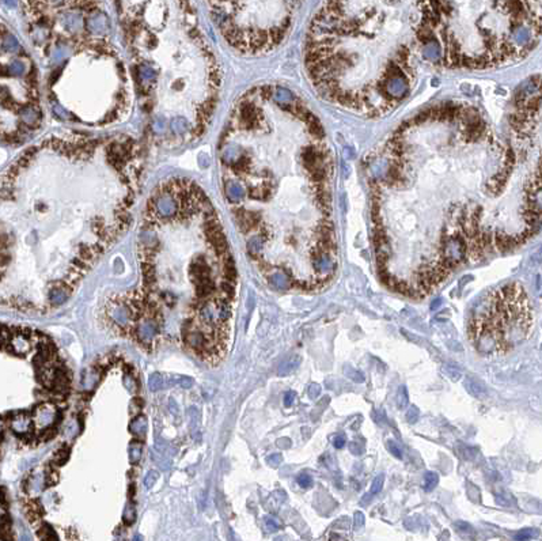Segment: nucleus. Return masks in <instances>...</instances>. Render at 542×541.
<instances>
[{"instance_id": "obj_39", "label": "nucleus", "mask_w": 542, "mask_h": 541, "mask_svg": "<svg viewBox=\"0 0 542 541\" xmlns=\"http://www.w3.org/2000/svg\"><path fill=\"white\" fill-rule=\"evenodd\" d=\"M294 401H295V392H287L284 395V404H285V407H291L294 404Z\"/></svg>"}, {"instance_id": "obj_30", "label": "nucleus", "mask_w": 542, "mask_h": 541, "mask_svg": "<svg viewBox=\"0 0 542 541\" xmlns=\"http://www.w3.org/2000/svg\"><path fill=\"white\" fill-rule=\"evenodd\" d=\"M158 479H159V472L158 471H150L145 475L144 480H143L145 488H152L158 481Z\"/></svg>"}, {"instance_id": "obj_32", "label": "nucleus", "mask_w": 542, "mask_h": 541, "mask_svg": "<svg viewBox=\"0 0 542 541\" xmlns=\"http://www.w3.org/2000/svg\"><path fill=\"white\" fill-rule=\"evenodd\" d=\"M345 374H347V377L353 379L355 382H363V381H364V375H363L360 372H358V370L352 369V367H349V369L345 367Z\"/></svg>"}, {"instance_id": "obj_28", "label": "nucleus", "mask_w": 542, "mask_h": 541, "mask_svg": "<svg viewBox=\"0 0 542 541\" xmlns=\"http://www.w3.org/2000/svg\"><path fill=\"white\" fill-rule=\"evenodd\" d=\"M397 404L400 408H403L409 404V396H408V390L405 386H400V389H398Z\"/></svg>"}, {"instance_id": "obj_9", "label": "nucleus", "mask_w": 542, "mask_h": 541, "mask_svg": "<svg viewBox=\"0 0 542 541\" xmlns=\"http://www.w3.org/2000/svg\"><path fill=\"white\" fill-rule=\"evenodd\" d=\"M291 1H211L209 13L221 36L246 55L268 53L290 32L294 10Z\"/></svg>"}, {"instance_id": "obj_12", "label": "nucleus", "mask_w": 542, "mask_h": 541, "mask_svg": "<svg viewBox=\"0 0 542 541\" xmlns=\"http://www.w3.org/2000/svg\"><path fill=\"white\" fill-rule=\"evenodd\" d=\"M107 317L119 328H128L133 321L131 309L126 306L125 302H113L107 306Z\"/></svg>"}, {"instance_id": "obj_26", "label": "nucleus", "mask_w": 542, "mask_h": 541, "mask_svg": "<svg viewBox=\"0 0 542 541\" xmlns=\"http://www.w3.org/2000/svg\"><path fill=\"white\" fill-rule=\"evenodd\" d=\"M439 476L435 472H427L424 476V490L432 491L438 485Z\"/></svg>"}, {"instance_id": "obj_41", "label": "nucleus", "mask_w": 542, "mask_h": 541, "mask_svg": "<svg viewBox=\"0 0 542 541\" xmlns=\"http://www.w3.org/2000/svg\"><path fill=\"white\" fill-rule=\"evenodd\" d=\"M265 522H266V528L269 529V530H276V529L279 528L278 522H276V520L275 518H272V517H268L266 520H265Z\"/></svg>"}, {"instance_id": "obj_44", "label": "nucleus", "mask_w": 542, "mask_h": 541, "mask_svg": "<svg viewBox=\"0 0 542 541\" xmlns=\"http://www.w3.org/2000/svg\"><path fill=\"white\" fill-rule=\"evenodd\" d=\"M320 392H321L320 385L313 384L311 386H310V397H311V398H315V397L320 395Z\"/></svg>"}, {"instance_id": "obj_31", "label": "nucleus", "mask_w": 542, "mask_h": 541, "mask_svg": "<svg viewBox=\"0 0 542 541\" xmlns=\"http://www.w3.org/2000/svg\"><path fill=\"white\" fill-rule=\"evenodd\" d=\"M122 518H124V521H125L126 523H132L133 521L136 520V510H135V506H133L132 503L126 504Z\"/></svg>"}, {"instance_id": "obj_10", "label": "nucleus", "mask_w": 542, "mask_h": 541, "mask_svg": "<svg viewBox=\"0 0 542 541\" xmlns=\"http://www.w3.org/2000/svg\"><path fill=\"white\" fill-rule=\"evenodd\" d=\"M57 420H59V409L55 404H40L33 411V428L40 431V433H45V431L51 430L52 427H55Z\"/></svg>"}, {"instance_id": "obj_14", "label": "nucleus", "mask_w": 542, "mask_h": 541, "mask_svg": "<svg viewBox=\"0 0 542 541\" xmlns=\"http://www.w3.org/2000/svg\"><path fill=\"white\" fill-rule=\"evenodd\" d=\"M32 339L29 337V334H26L25 332H20L17 331L13 334H10V339H8V348L11 350V353L18 355V356H25L27 354L32 351Z\"/></svg>"}, {"instance_id": "obj_17", "label": "nucleus", "mask_w": 542, "mask_h": 541, "mask_svg": "<svg viewBox=\"0 0 542 541\" xmlns=\"http://www.w3.org/2000/svg\"><path fill=\"white\" fill-rule=\"evenodd\" d=\"M147 428H148V422H147V417L144 415L135 416L131 424H129L131 434L135 435L138 439H144L145 434H147Z\"/></svg>"}, {"instance_id": "obj_46", "label": "nucleus", "mask_w": 542, "mask_h": 541, "mask_svg": "<svg viewBox=\"0 0 542 541\" xmlns=\"http://www.w3.org/2000/svg\"><path fill=\"white\" fill-rule=\"evenodd\" d=\"M133 541H143V539H141V536L138 535V536H135V537H133Z\"/></svg>"}, {"instance_id": "obj_22", "label": "nucleus", "mask_w": 542, "mask_h": 541, "mask_svg": "<svg viewBox=\"0 0 542 541\" xmlns=\"http://www.w3.org/2000/svg\"><path fill=\"white\" fill-rule=\"evenodd\" d=\"M128 453H129V461H131V464H138V462H139L140 458H141V453H143V446H141V443H140L139 440H133V442H131Z\"/></svg>"}, {"instance_id": "obj_18", "label": "nucleus", "mask_w": 542, "mask_h": 541, "mask_svg": "<svg viewBox=\"0 0 542 541\" xmlns=\"http://www.w3.org/2000/svg\"><path fill=\"white\" fill-rule=\"evenodd\" d=\"M79 431H80V423L76 417H70L67 422L64 423L63 437L65 439H75V437L79 434Z\"/></svg>"}, {"instance_id": "obj_3", "label": "nucleus", "mask_w": 542, "mask_h": 541, "mask_svg": "<svg viewBox=\"0 0 542 541\" xmlns=\"http://www.w3.org/2000/svg\"><path fill=\"white\" fill-rule=\"evenodd\" d=\"M419 3L333 1L315 14L304 64L328 101L367 116L389 113L409 94L420 45Z\"/></svg>"}, {"instance_id": "obj_25", "label": "nucleus", "mask_w": 542, "mask_h": 541, "mask_svg": "<svg viewBox=\"0 0 542 541\" xmlns=\"http://www.w3.org/2000/svg\"><path fill=\"white\" fill-rule=\"evenodd\" d=\"M124 386L126 388V390L129 392V393H132V395H135L136 392H138V389H139V384H138V381H136V378L133 377L131 373H126L125 375H124Z\"/></svg>"}, {"instance_id": "obj_33", "label": "nucleus", "mask_w": 542, "mask_h": 541, "mask_svg": "<svg viewBox=\"0 0 542 541\" xmlns=\"http://www.w3.org/2000/svg\"><path fill=\"white\" fill-rule=\"evenodd\" d=\"M298 484L301 485L302 488H310L313 485V479L310 478L307 473H302L298 476Z\"/></svg>"}, {"instance_id": "obj_37", "label": "nucleus", "mask_w": 542, "mask_h": 541, "mask_svg": "<svg viewBox=\"0 0 542 541\" xmlns=\"http://www.w3.org/2000/svg\"><path fill=\"white\" fill-rule=\"evenodd\" d=\"M283 462V457H281V454H272V456H269L268 457V464L271 466H279L280 464Z\"/></svg>"}, {"instance_id": "obj_43", "label": "nucleus", "mask_w": 542, "mask_h": 541, "mask_svg": "<svg viewBox=\"0 0 542 541\" xmlns=\"http://www.w3.org/2000/svg\"><path fill=\"white\" fill-rule=\"evenodd\" d=\"M333 445L334 447H337V449H341V447H344V445H345V438L342 437V435H339V437H336L333 440Z\"/></svg>"}, {"instance_id": "obj_19", "label": "nucleus", "mask_w": 542, "mask_h": 541, "mask_svg": "<svg viewBox=\"0 0 542 541\" xmlns=\"http://www.w3.org/2000/svg\"><path fill=\"white\" fill-rule=\"evenodd\" d=\"M299 365H301V356L292 355L291 358L285 359L283 363L279 366L278 374L279 375H288L292 372H295L299 367Z\"/></svg>"}, {"instance_id": "obj_15", "label": "nucleus", "mask_w": 542, "mask_h": 541, "mask_svg": "<svg viewBox=\"0 0 542 541\" xmlns=\"http://www.w3.org/2000/svg\"><path fill=\"white\" fill-rule=\"evenodd\" d=\"M46 484H48V475L44 471H34L27 480L26 491L30 497L36 498L38 495H41V492L45 490Z\"/></svg>"}, {"instance_id": "obj_38", "label": "nucleus", "mask_w": 542, "mask_h": 541, "mask_svg": "<svg viewBox=\"0 0 542 541\" xmlns=\"http://www.w3.org/2000/svg\"><path fill=\"white\" fill-rule=\"evenodd\" d=\"M389 450H390V453L393 454L394 457H397V458H401V457H402V452H401V449H400L396 443H393V442L389 443Z\"/></svg>"}, {"instance_id": "obj_21", "label": "nucleus", "mask_w": 542, "mask_h": 541, "mask_svg": "<svg viewBox=\"0 0 542 541\" xmlns=\"http://www.w3.org/2000/svg\"><path fill=\"white\" fill-rule=\"evenodd\" d=\"M465 388H466V390L472 396L479 397V398H482L486 395V390L484 388V385L479 382V381H476V379H473V378H466Z\"/></svg>"}, {"instance_id": "obj_40", "label": "nucleus", "mask_w": 542, "mask_h": 541, "mask_svg": "<svg viewBox=\"0 0 542 541\" xmlns=\"http://www.w3.org/2000/svg\"><path fill=\"white\" fill-rule=\"evenodd\" d=\"M169 409H170L171 415L174 416H178L180 415V409H178V404L176 403V400H173V398H170L169 400Z\"/></svg>"}, {"instance_id": "obj_2", "label": "nucleus", "mask_w": 542, "mask_h": 541, "mask_svg": "<svg viewBox=\"0 0 542 541\" xmlns=\"http://www.w3.org/2000/svg\"><path fill=\"white\" fill-rule=\"evenodd\" d=\"M143 162L125 135L49 138L22 152L0 174V301L52 249L70 254L80 282L129 226Z\"/></svg>"}, {"instance_id": "obj_5", "label": "nucleus", "mask_w": 542, "mask_h": 541, "mask_svg": "<svg viewBox=\"0 0 542 541\" xmlns=\"http://www.w3.org/2000/svg\"><path fill=\"white\" fill-rule=\"evenodd\" d=\"M20 6L27 33L48 67L46 93L53 112L90 125L122 119L131 101L129 79L98 3Z\"/></svg>"}, {"instance_id": "obj_11", "label": "nucleus", "mask_w": 542, "mask_h": 541, "mask_svg": "<svg viewBox=\"0 0 542 541\" xmlns=\"http://www.w3.org/2000/svg\"><path fill=\"white\" fill-rule=\"evenodd\" d=\"M159 333V322L155 317H140L136 324V336L143 344H151Z\"/></svg>"}, {"instance_id": "obj_20", "label": "nucleus", "mask_w": 542, "mask_h": 541, "mask_svg": "<svg viewBox=\"0 0 542 541\" xmlns=\"http://www.w3.org/2000/svg\"><path fill=\"white\" fill-rule=\"evenodd\" d=\"M189 417H190V430H192V435L197 442H200L201 439V431H200V412L197 408H190L189 409Z\"/></svg>"}, {"instance_id": "obj_34", "label": "nucleus", "mask_w": 542, "mask_h": 541, "mask_svg": "<svg viewBox=\"0 0 542 541\" xmlns=\"http://www.w3.org/2000/svg\"><path fill=\"white\" fill-rule=\"evenodd\" d=\"M140 409H141V401H140L139 398H133L131 404H129V414L132 416H138Z\"/></svg>"}, {"instance_id": "obj_23", "label": "nucleus", "mask_w": 542, "mask_h": 541, "mask_svg": "<svg viewBox=\"0 0 542 541\" xmlns=\"http://www.w3.org/2000/svg\"><path fill=\"white\" fill-rule=\"evenodd\" d=\"M164 386L163 375L161 373H152L148 378V388L151 392H158Z\"/></svg>"}, {"instance_id": "obj_48", "label": "nucleus", "mask_w": 542, "mask_h": 541, "mask_svg": "<svg viewBox=\"0 0 542 541\" xmlns=\"http://www.w3.org/2000/svg\"><path fill=\"white\" fill-rule=\"evenodd\" d=\"M0 344H1V333H0Z\"/></svg>"}, {"instance_id": "obj_1", "label": "nucleus", "mask_w": 542, "mask_h": 541, "mask_svg": "<svg viewBox=\"0 0 542 541\" xmlns=\"http://www.w3.org/2000/svg\"><path fill=\"white\" fill-rule=\"evenodd\" d=\"M297 101L283 86H260L241 97L221 138V180L247 252L266 280L278 275L281 264L287 216L292 289L314 291L325 287L339 267L332 220L333 158L313 116L287 162Z\"/></svg>"}, {"instance_id": "obj_45", "label": "nucleus", "mask_w": 542, "mask_h": 541, "mask_svg": "<svg viewBox=\"0 0 542 541\" xmlns=\"http://www.w3.org/2000/svg\"><path fill=\"white\" fill-rule=\"evenodd\" d=\"M4 427H6V422H4V419H3V417H0V435L3 434V431H4Z\"/></svg>"}, {"instance_id": "obj_16", "label": "nucleus", "mask_w": 542, "mask_h": 541, "mask_svg": "<svg viewBox=\"0 0 542 541\" xmlns=\"http://www.w3.org/2000/svg\"><path fill=\"white\" fill-rule=\"evenodd\" d=\"M101 381V373L97 369H87L82 373L80 377V389L84 392H93Z\"/></svg>"}, {"instance_id": "obj_35", "label": "nucleus", "mask_w": 542, "mask_h": 541, "mask_svg": "<svg viewBox=\"0 0 542 541\" xmlns=\"http://www.w3.org/2000/svg\"><path fill=\"white\" fill-rule=\"evenodd\" d=\"M419 416H420L419 409L416 407H410L409 411L406 412V420L413 424V423H416L419 420Z\"/></svg>"}, {"instance_id": "obj_8", "label": "nucleus", "mask_w": 542, "mask_h": 541, "mask_svg": "<svg viewBox=\"0 0 542 541\" xmlns=\"http://www.w3.org/2000/svg\"><path fill=\"white\" fill-rule=\"evenodd\" d=\"M534 312L526 290L508 283L492 290L473 309L467 334L482 356H502L529 339Z\"/></svg>"}, {"instance_id": "obj_4", "label": "nucleus", "mask_w": 542, "mask_h": 541, "mask_svg": "<svg viewBox=\"0 0 542 541\" xmlns=\"http://www.w3.org/2000/svg\"><path fill=\"white\" fill-rule=\"evenodd\" d=\"M138 88L152 129L170 142L200 136L214 113L221 76L189 3H122Z\"/></svg>"}, {"instance_id": "obj_27", "label": "nucleus", "mask_w": 542, "mask_h": 541, "mask_svg": "<svg viewBox=\"0 0 542 541\" xmlns=\"http://www.w3.org/2000/svg\"><path fill=\"white\" fill-rule=\"evenodd\" d=\"M177 384L178 386H181L182 389H189L193 385V379L186 375H174L173 377V385Z\"/></svg>"}, {"instance_id": "obj_36", "label": "nucleus", "mask_w": 542, "mask_h": 541, "mask_svg": "<svg viewBox=\"0 0 542 541\" xmlns=\"http://www.w3.org/2000/svg\"><path fill=\"white\" fill-rule=\"evenodd\" d=\"M67 458H68V450L67 449H60L56 453V456H55V461H56L57 464H64L67 461Z\"/></svg>"}, {"instance_id": "obj_24", "label": "nucleus", "mask_w": 542, "mask_h": 541, "mask_svg": "<svg viewBox=\"0 0 542 541\" xmlns=\"http://www.w3.org/2000/svg\"><path fill=\"white\" fill-rule=\"evenodd\" d=\"M443 373H444V374H446V375H447L453 382H458L461 378H462V373H461L460 369H458L455 365H451V363L443 366Z\"/></svg>"}, {"instance_id": "obj_29", "label": "nucleus", "mask_w": 542, "mask_h": 541, "mask_svg": "<svg viewBox=\"0 0 542 541\" xmlns=\"http://www.w3.org/2000/svg\"><path fill=\"white\" fill-rule=\"evenodd\" d=\"M383 483H385V475H383V473H382V475H378L377 478L374 479V481L371 483L370 492H371V494H378L379 491H382V488H383Z\"/></svg>"}, {"instance_id": "obj_6", "label": "nucleus", "mask_w": 542, "mask_h": 541, "mask_svg": "<svg viewBox=\"0 0 542 541\" xmlns=\"http://www.w3.org/2000/svg\"><path fill=\"white\" fill-rule=\"evenodd\" d=\"M541 36L540 1L419 3L422 59L448 68H489L529 55Z\"/></svg>"}, {"instance_id": "obj_13", "label": "nucleus", "mask_w": 542, "mask_h": 541, "mask_svg": "<svg viewBox=\"0 0 542 541\" xmlns=\"http://www.w3.org/2000/svg\"><path fill=\"white\" fill-rule=\"evenodd\" d=\"M8 427L14 434L18 435V437H29L33 431L32 415H29L26 412L14 414V415L10 416Z\"/></svg>"}, {"instance_id": "obj_7", "label": "nucleus", "mask_w": 542, "mask_h": 541, "mask_svg": "<svg viewBox=\"0 0 542 541\" xmlns=\"http://www.w3.org/2000/svg\"><path fill=\"white\" fill-rule=\"evenodd\" d=\"M42 117L37 68L13 30L0 19V139L19 143Z\"/></svg>"}, {"instance_id": "obj_42", "label": "nucleus", "mask_w": 542, "mask_h": 541, "mask_svg": "<svg viewBox=\"0 0 542 541\" xmlns=\"http://www.w3.org/2000/svg\"><path fill=\"white\" fill-rule=\"evenodd\" d=\"M531 532L530 530H523V532H519L517 536H515V539H517L518 541H526L529 540L530 537H531V535H530Z\"/></svg>"}, {"instance_id": "obj_47", "label": "nucleus", "mask_w": 542, "mask_h": 541, "mask_svg": "<svg viewBox=\"0 0 542 541\" xmlns=\"http://www.w3.org/2000/svg\"><path fill=\"white\" fill-rule=\"evenodd\" d=\"M0 541H8V540H6L4 537H1V536H0Z\"/></svg>"}]
</instances>
